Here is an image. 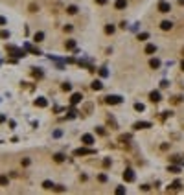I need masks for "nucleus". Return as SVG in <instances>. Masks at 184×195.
I'll return each instance as SVG.
<instances>
[{"label": "nucleus", "mask_w": 184, "mask_h": 195, "mask_svg": "<svg viewBox=\"0 0 184 195\" xmlns=\"http://www.w3.org/2000/svg\"><path fill=\"white\" fill-rule=\"evenodd\" d=\"M171 9V6L168 2H164V0H160V2H158V11H162V13H168Z\"/></svg>", "instance_id": "20e7f679"}, {"label": "nucleus", "mask_w": 184, "mask_h": 195, "mask_svg": "<svg viewBox=\"0 0 184 195\" xmlns=\"http://www.w3.org/2000/svg\"><path fill=\"white\" fill-rule=\"evenodd\" d=\"M116 193H118V195H123V193H125V188H123V186H118V188H116Z\"/></svg>", "instance_id": "bb28decb"}, {"label": "nucleus", "mask_w": 184, "mask_h": 195, "mask_svg": "<svg viewBox=\"0 0 184 195\" xmlns=\"http://www.w3.org/2000/svg\"><path fill=\"white\" fill-rule=\"evenodd\" d=\"M105 101H107L109 105H118V103L123 101V98H120V96H107Z\"/></svg>", "instance_id": "f03ea898"}, {"label": "nucleus", "mask_w": 184, "mask_h": 195, "mask_svg": "<svg viewBox=\"0 0 184 195\" xmlns=\"http://www.w3.org/2000/svg\"><path fill=\"white\" fill-rule=\"evenodd\" d=\"M103 166H105V168L111 166V158H105V160H103Z\"/></svg>", "instance_id": "72a5a7b5"}, {"label": "nucleus", "mask_w": 184, "mask_h": 195, "mask_svg": "<svg viewBox=\"0 0 184 195\" xmlns=\"http://www.w3.org/2000/svg\"><path fill=\"white\" fill-rule=\"evenodd\" d=\"M138 39H140V41H147V39H149V33H140V35H138Z\"/></svg>", "instance_id": "393cba45"}, {"label": "nucleus", "mask_w": 184, "mask_h": 195, "mask_svg": "<svg viewBox=\"0 0 184 195\" xmlns=\"http://www.w3.org/2000/svg\"><path fill=\"white\" fill-rule=\"evenodd\" d=\"M96 4H99V6H103V4H107V0H96Z\"/></svg>", "instance_id": "f704fd0d"}, {"label": "nucleus", "mask_w": 184, "mask_h": 195, "mask_svg": "<svg viewBox=\"0 0 184 195\" xmlns=\"http://www.w3.org/2000/svg\"><path fill=\"white\" fill-rule=\"evenodd\" d=\"M33 76H35V77H42V72H41V70H33Z\"/></svg>", "instance_id": "2f4dec72"}, {"label": "nucleus", "mask_w": 184, "mask_h": 195, "mask_svg": "<svg viewBox=\"0 0 184 195\" xmlns=\"http://www.w3.org/2000/svg\"><path fill=\"white\" fill-rule=\"evenodd\" d=\"M173 28V22L171 21H162L160 22V29H164V31H168V29Z\"/></svg>", "instance_id": "1a4fd4ad"}, {"label": "nucleus", "mask_w": 184, "mask_h": 195, "mask_svg": "<svg viewBox=\"0 0 184 195\" xmlns=\"http://www.w3.org/2000/svg\"><path fill=\"white\" fill-rule=\"evenodd\" d=\"M70 88H72L70 83H63V90H70Z\"/></svg>", "instance_id": "473e14b6"}, {"label": "nucleus", "mask_w": 184, "mask_h": 195, "mask_svg": "<svg viewBox=\"0 0 184 195\" xmlns=\"http://www.w3.org/2000/svg\"><path fill=\"white\" fill-rule=\"evenodd\" d=\"M149 66H151V68H158V66H160V61H158V59H151V61H149Z\"/></svg>", "instance_id": "f3484780"}, {"label": "nucleus", "mask_w": 184, "mask_h": 195, "mask_svg": "<svg viewBox=\"0 0 184 195\" xmlns=\"http://www.w3.org/2000/svg\"><path fill=\"white\" fill-rule=\"evenodd\" d=\"M8 52L11 53V55H15V57H24V55H26V53H24V50L17 48V46H11V44L8 46Z\"/></svg>", "instance_id": "f257e3e1"}, {"label": "nucleus", "mask_w": 184, "mask_h": 195, "mask_svg": "<svg viewBox=\"0 0 184 195\" xmlns=\"http://www.w3.org/2000/svg\"><path fill=\"white\" fill-rule=\"evenodd\" d=\"M66 11L70 13V15H74V13H77V8H76V6H68V8H66Z\"/></svg>", "instance_id": "412c9836"}, {"label": "nucleus", "mask_w": 184, "mask_h": 195, "mask_svg": "<svg viewBox=\"0 0 184 195\" xmlns=\"http://www.w3.org/2000/svg\"><path fill=\"white\" fill-rule=\"evenodd\" d=\"M8 21H6V18H4V17H0V26H4V24H6Z\"/></svg>", "instance_id": "c9c22d12"}, {"label": "nucleus", "mask_w": 184, "mask_h": 195, "mask_svg": "<svg viewBox=\"0 0 184 195\" xmlns=\"http://www.w3.org/2000/svg\"><path fill=\"white\" fill-rule=\"evenodd\" d=\"M123 181H125V182H133V181H135V171H133V169H125V171H123Z\"/></svg>", "instance_id": "7ed1b4c3"}, {"label": "nucleus", "mask_w": 184, "mask_h": 195, "mask_svg": "<svg viewBox=\"0 0 184 195\" xmlns=\"http://www.w3.org/2000/svg\"><path fill=\"white\" fill-rule=\"evenodd\" d=\"M105 33H114V26H111V24L105 26Z\"/></svg>", "instance_id": "c85d7f7f"}, {"label": "nucleus", "mask_w": 184, "mask_h": 195, "mask_svg": "<svg viewBox=\"0 0 184 195\" xmlns=\"http://www.w3.org/2000/svg\"><path fill=\"white\" fill-rule=\"evenodd\" d=\"M179 188H181V182H179V181H175V182L170 186V190H179Z\"/></svg>", "instance_id": "b1692460"}, {"label": "nucleus", "mask_w": 184, "mask_h": 195, "mask_svg": "<svg viewBox=\"0 0 184 195\" xmlns=\"http://www.w3.org/2000/svg\"><path fill=\"white\" fill-rule=\"evenodd\" d=\"M168 171H171V173H179V171H181V168H177V166H170V168H168Z\"/></svg>", "instance_id": "4be33fe9"}, {"label": "nucleus", "mask_w": 184, "mask_h": 195, "mask_svg": "<svg viewBox=\"0 0 184 195\" xmlns=\"http://www.w3.org/2000/svg\"><path fill=\"white\" fill-rule=\"evenodd\" d=\"M99 76H101V77H107V76H109V72H107L105 68H101V70H99Z\"/></svg>", "instance_id": "c756f323"}, {"label": "nucleus", "mask_w": 184, "mask_h": 195, "mask_svg": "<svg viewBox=\"0 0 184 195\" xmlns=\"http://www.w3.org/2000/svg\"><path fill=\"white\" fill-rule=\"evenodd\" d=\"M135 109H136L138 112H142V111H144V109H146V107H144V103H135Z\"/></svg>", "instance_id": "5701e85b"}, {"label": "nucleus", "mask_w": 184, "mask_h": 195, "mask_svg": "<svg viewBox=\"0 0 184 195\" xmlns=\"http://www.w3.org/2000/svg\"><path fill=\"white\" fill-rule=\"evenodd\" d=\"M0 184H2V186H6V184H8V177H4V175H0Z\"/></svg>", "instance_id": "cd10ccee"}, {"label": "nucleus", "mask_w": 184, "mask_h": 195, "mask_svg": "<svg viewBox=\"0 0 184 195\" xmlns=\"http://www.w3.org/2000/svg\"><path fill=\"white\" fill-rule=\"evenodd\" d=\"M24 48H26V50H29L31 53H35V55H41V50H39V48H35V46H31V44H24Z\"/></svg>", "instance_id": "9d476101"}, {"label": "nucleus", "mask_w": 184, "mask_h": 195, "mask_svg": "<svg viewBox=\"0 0 184 195\" xmlns=\"http://www.w3.org/2000/svg\"><path fill=\"white\" fill-rule=\"evenodd\" d=\"M92 88H94V90H101V88H103V85H101V81H98V79H96V81L92 83Z\"/></svg>", "instance_id": "a211bd4d"}, {"label": "nucleus", "mask_w": 184, "mask_h": 195, "mask_svg": "<svg viewBox=\"0 0 184 195\" xmlns=\"http://www.w3.org/2000/svg\"><path fill=\"white\" fill-rule=\"evenodd\" d=\"M42 188H44V190H53L55 186H53V182H50V181H44V182H42Z\"/></svg>", "instance_id": "dca6fc26"}, {"label": "nucleus", "mask_w": 184, "mask_h": 195, "mask_svg": "<svg viewBox=\"0 0 184 195\" xmlns=\"http://www.w3.org/2000/svg\"><path fill=\"white\" fill-rule=\"evenodd\" d=\"M72 48H76V41H72V39H70V41L66 42V50H72Z\"/></svg>", "instance_id": "aec40b11"}, {"label": "nucleus", "mask_w": 184, "mask_h": 195, "mask_svg": "<svg viewBox=\"0 0 184 195\" xmlns=\"http://www.w3.org/2000/svg\"><path fill=\"white\" fill-rule=\"evenodd\" d=\"M2 122H6V116H4V114H0V123Z\"/></svg>", "instance_id": "e433bc0d"}, {"label": "nucleus", "mask_w": 184, "mask_h": 195, "mask_svg": "<svg viewBox=\"0 0 184 195\" xmlns=\"http://www.w3.org/2000/svg\"><path fill=\"white\" fill-rule=\"evenodd\" d=\"M33 41H35V42H42V41H44V33H42V31L35 33V37H33Z\"/></svg>", "instance_id": "2eb2a0df"}, {"label": "nucleus", "mask_w": 184, "mask_h": 195, "mask_svg": "<svg viewBox=\"0 0 184 195\" xmlns=\"http://www.w3.org/2000/svg\"><path fill=\"white\" fill-rule=\"evenodd\" d=\"M133 127H135L136 131H140V129H149V127H151V123H149V122H136Z\"/></svg>", "instance_id": "0eeeda50"}, {"label": "nucleus", "mask_w": 184, "mask_h": 195, "mask_svg": "<svg viewBox=\"0 0 184 195\" xmlns=\"http://www.w3.org/2000/svg\"><path fill=\"white\" fill-rule=\"evenodd\" d=\"M35 105H37V107H46V105H48V99H46V98H37V99H35Z\"/></svg>", "instance_id": "f8f14e48"}, {"label": "nucleus", "mask_w": 184, "mask_h": 195, "mask_svg": "<svg viewBox=\"0 0 184 195\" xmlns=\"http://www.w3.org/2000/svg\"><path fill=\"white\" fill-rule=\"evenodd\" d=\"M81 98H83V96H81L79 92H77V94H74V96L70 98V103H72V105H77L79 101H81Z\"/></svg>", "instance_id": "ddd939ff"}, {"label": "nucleus", "mask_w": 184, "mask_h": 195, "mask_svg": "<svg viewBox=\"0 0 184 195\" xmlns=\"http://www.w3.org/2000/svg\"><path fill=\"white\" fill-rule=\"evenodd\" d=\"M181 66H182V70H184V61H182V64H181Z\"/></svg>", "instance_id": "4c0bfd02"}, {"label": "nucleus", "mask_w": 184, "mask_h": 195, "mask_svg": "<svg viewBox=\"0 0 184 195\" xmlns=\"http://www.w3.org/2000/svg\"><path fill=\"white\" fill-rule=\"evenodd\" d=\"M98 181H99V182H107V175H99Z\"/></svg>", "instance_id": "7c9ffc66"}, {"label": "nucleus", "mask_w": 184, "mask_h": 195, "mask_svg": "<svg viewBox=\"0 0 184 195\" xmlns=\"http://www.w3.org/2000/svg\"><path fill=\"white\" fill-rule=\"evenodd\" d=\"M114 8H116V9H125L127 8V0H116Z\"/></svg>", "instance_id": "9b49d317"}, {"label": "nucleus", "mask_w": 184, "mask_h": 195, "mask_svg": "<svg viewBox=\"0 0 184 195\" xmlns=\"http://www.w3.org/2000/svg\"><path fill=\"white\" fill-rule=\"evenodd\" d=\"M149 99H151L153 103H158L162 99V96H160V92H158V90H153L151 94H149Z\"/></svg>", "instance_id": "39448f33"}, {"label": "nucleus", "mask_w": 184, "mask_h": 195, "mask_svg": "<svg viewBox=\"0 0 184 195\" xmlns=\"http://www.w3.org/2000/svg\"><path fill=\"white\" fill-rule=\"evenodd\" d=\"M81 142L87 144V146H92V144H94V136H92V134H83V136H81Z\"/></svg>", "instance_id": "6e6552de"}, {"label": "nucleus", "mask_w": 184, "mask_h": 195, "mask_svg": "<svg viewBox=\"0 0 184 195\" xmlns=\"http://www.w3.org/2000/svg\"><path fill=\"white\" fill-rule=\"evenodd\" d=\"M157 52V46L155 44H147L146 46V53H149V55H151V53H155Z\"/></svg>", "instance_id": "4468645a"}, {"label": "nucleus", "mask_w": 184, "mask_h": 195, "mask_svg": "<svg viewBox=\"0 0 184 195\" xmlns=\"http://www.w3.org/2000/svg\"><path fill=\"white\" fill-rule=\"evenodd\" d=\"M0 37H2V39H9V31H6V29H2V31H0Z\"/></svg>", "instance_id": "a878e982"}, {"label": "nucleus", "mask_w": 184, "mask_h": 195, "mask_svg": "<svg viewBox=\"0 0 184 195\" xmlns=\"http://www.w3.org/2000/svg\"><path fill=\"white\" fill-rule=\"evenodd\" d=\"M53 160H55V162H63V160H64V155H61V153H57L55 157H53Z\"/></svg>", "instance_id": "6ab92c4d"}, {"label": "nucleus", "mask_w": 184, "mask_h": 195, "mask_svg": "<svg viewBox=\"0 0 184 195\" xmlns=\"http://www.w3.org/2000/svg\"><path fill=\"white\" fill-rule=\"evenodd\" d=\"M74 155H76V157H81V155H94V149H76V151H74Z\"/></svg>", "instance_id": "423d86ee"}]
</instances>
